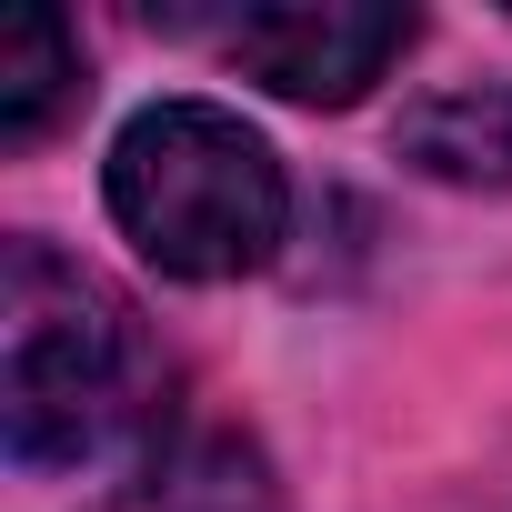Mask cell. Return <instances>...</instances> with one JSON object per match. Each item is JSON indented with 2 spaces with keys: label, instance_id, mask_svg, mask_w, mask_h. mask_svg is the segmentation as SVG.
I'll use <instances>...</instances> for the list:
<instances>
[{
  "label": "cell",
  "instance_id": "obj_1",
  "mask_svg": "<svg viewBox=\"0 0 512 512\" xmlns=\"http://www.w3.org/2000/svg\"><path fill=\"white\" fill-rule=\"evenodd\" d=\"M151 352L131 302L61 262L51 241H11L0 262V432H11V462L51 472L101 452L131 412H141Z\"/></svg>",
  "mask_w": 512,
  "mask_h": 512
},
{
  "label": "cell",
  "instance_id": "obj_2",
  "mask_svg": "<svg viewBox=\"0 0 512 512\" xmlns=\"http://www.w3.org/2000/svg\"><path fill=\"white\" fill-rule=\"evenodd\" d=\"M111 221L171 282H241L292 221L282 161L221 101H151L111 141Z\"/></svg>",
  "mask_w": 512,
  "mask_h": 512
},
{
  "label": "cell",
  "instance_id": "obj_3",
  "mask_svg": "<svg viewBox=\"0 0 512 512\" xmlns=\"http://www.w3.org/2000/svg\"><path fill=\"white\" fill-rule=\"evenodd\" d=\"M221 51L282 101L342 111L412 51V11H392V0H272V11H231Z\"/></svg>",
  "mask_w": 512,
  "mask_h": 512
},
{
  "label": "cell",
  "instance_id": "obj_4",
  "mask_svg": "<svg viewBox=\"0 0 512 512\" xmlns=\"http://www.w3.org/2000/svg\"><path fill=\"white\" fill-rule=\"evenodd\" d=\"M91 512H272V472H262V452H251L241 432L181 422V432H161Z\"/></svg>",
  "mask_w": 512,
  "mask_h": 512
},
{
  "label": "cell",
  "instance_id": "obj_5",
  "mask_svg": "<svg viewBox=\"0 0 512 512\" xmlns=\"http://www.w3.org/2000/svg\"><path fill=\"white\" fill-rule=\"evenodd\" d=\"M402 161L462 191H502L512 181V91H442L402 121Z\"/></svg>",
  "mask_w": 512,
  "mask_h": 512
},
{
  "label": "cell",
  "instance_id": "obj_6",
  "mask_svg": "<svg viewBox=\"0 0 512 512\" xmlns=\"http://www.w3.org/2000/svg\"><path fill=\"white\" fill-rule=\"evenodd\" d=\"M81 101V51L51 11H11L0 21V141H41L61 111Z\"/></svg>",
  "mask_w": 512,
  "mask_h": 512
}]
</instances>
